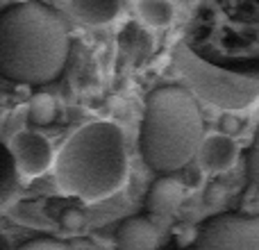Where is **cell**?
Segmentation results:
<instances>
[{"label": "cell", "mask_w": 259, "mask_h": 250, "mask_svg": "<svg viewBox=\"0 0 259 250\" xmlns=\"http://www.w3.org/2000/svg\"><path fill=\"white\" fill-rule=\"evenodd\" d=\"M71 50L66 23L50 5L0 7V77L18 85H48L62 75Z\"/></svg>", "instance_id": "cell-1"}, {"label": "cell", "mask_w": 259, "mask_h": 250, "mask_svg": "<svg viewBox=\"0 0 259 250\" xmlns=\"http://www.w3.org/2000/svg\"><path fill=\"white\" fill-rule=\"evenodd\" d=\"M55 180L66 196L96 202L127 180V150L116 123L94 121L73 132L55 157Z\"/></svg>", "instance_id": "cell-2"}, {"label": "cell", "mask_w": 259, "mask_h": 250, "mask_svg": "<svg viewBox=\"0 0 259 250\" xmlns=\"http://www.w3.org/2000/svg\"><path fill=\"white\" fill-rule=\"evenodd\" d=\"M205 139L198 103L182 87H161L148 96L141 123V155L155 173L168 175L196 157Z\"/></svg>", "instance_id": "cell-3"}, {"label": "cell", "mask_w": 259, "mask_h": 250, "mask_svg": "<svg viewBox=\"0 0 259 250\" xmlns=\"http://www.w3.org/2000/svg\"><path fill=\"white\" fill-rule=\"evenodd\" d=\"M161 250H259V214L230 212L198 225L187 241H170Z\"/></svg>", "instance_id": "cell-4"}, {"label": "cell", "mask_w": 259, "mask_h": 250, "mask_svg": "<svg viewBox=\"0 0 259 250\" xmlns=\"http://www.w3.org/2000/svg\"><path fill=\"white\" fill-rule=\"evenodd\" d=\"M9 150H12V157L16 161L18 173L25 175V178L44 175L55 164L50 141L34 130H21V132L14 134Z\"/></svg>", "instance_id": "cell-5"}, {"label": "cell", "mask_w": 259, "mask_h": 250, "mask_svg": "<svg viewBox=\"0 0 259 250\" xmlns=\"http://www.w3.org/2000/svg\"><path fill=\"white\" fill-rule=\"evenodd\" d=\"M198 164L207 173H225L234 166L239 157V146L232 137L225 134H207L196 152Z\"/></svg>", "instance_id": "cell-6"}, {"label": "cell", "mask_w": 259, "mask_h": 250, "mask_svg": "<svg viewBox=\"0 0 259 250\" xmlns=\"http://www.w3.org/2000/svg\"><path fill=\"white\" fill-rule=\"evenodd\" d=\"M184 200V187L180 180H173L168 175H161L152 182L146 196V210L152 216H170Z\"/></svg>", "instance_id": "cell-7"}, {"label": "cell", "mask_w": 259, "mask_h": 250, "mask_svg": "<svg viewBox=\"0 0 259 250\" xmlns=\"http://www.w3.org/2000/svg\"><path fill=\"white\" fill-rule=\"evenodd\" d=\"M157 228L143 216L125 219L116 230V250H155Z\"/></svg>", "instance_id": "cell-8"}, {"label": "cell", "mask_w": 259, "mask_h": 250, "mask_svg": "<svg viewBox=\"0 0 259 250\" xmlns=\"http://www.w3.org/2000/svg\"><path fill=\"white\" fill-rule=\"evenodd\" d=\"M64 7L87 25H107L121 12V5L116 0H73Z\"/></svg>", "instance_id": "cell-9"}, {"label": "cell", "mask_w": 259, "mask_h": 250, "mask_svg": "<svg viewBox=\"0 0 259 250\" xmlns=\"http://www.w3.org/2000/svg\"><path fill=\"white\" fill-rule=\"evenodd\" d=\"M18 182H21V173L16 169L12 150H9V146H5L0 141V210L16 196Z\"/></svg>", "instance_id": "cell-10"}, {"label": "cell", "mask_w": 259, "mask_h": 250, "mask_svg": "<svg viewBox=\"0 0 259 250\" xmlns=\"http://www.w3.org/2000/svg\"><path fill=\"white\" fill-rule=\"evenodd\" d=\"M134 12L146 25L150 27H166L173 23L175 7L164 0H141L134 5Z\"/></svg>", "instance_id": "cell-11"}, {"label": "cell", "mask_w": 259, "mask_h": 250, "mask_svg": "<svg viewBox=\"0 0 259 250\" xmlns=\"http://www.w3.org/2000/svg\"><path fill=\"white\" fill-rule=\"evenodd\" d=\"M57 116V100L50 94L41 91V94H34L27 103V121L32 125H50Z\"/></svg>", "instance_id": "cell-12"}, {"label": "cell", "mask_w": 259, "mask_h": 250, "mask_svg": "<svg viewBox=\"0 0 259 250\" xmlns=\"http://www.w3.org/2000/svg\"><path fill=\"white\" fill-rule=\"evenodd\" d=\"M248 180H250L255 187H259V130L252 139L250 152H248Z\"/></svg>", "instance_id": "cell-13"}, {"label": "cell", "mask_w": 259, "mask_h": 250, "mask_svg": "<svg viewBox=\"0 0 259 250\" xmlns=\"http://www.w3.org/2000/svg\"><path fill=\"white\" fill-rule=\"evenodd\" d=\"M18 250H71V248L62 241H55V239H32V241L23 243Z\"/></svg>", "instance_id": "cell-14"}, {"label": "cell", "mask_w": 259, "mask_h": 250, "mask_svg": "<svg viewBox=\"0 0 259 250\" xmlns=\"http://www.w3.org/2000/svg\"><path fill=\"white\" fill-rule=\"evenodd\" d=\"M82 223H84V216L80 210H66L62 214V225L66 230H80Z\"/></svg>", "instance_id": "cell-15"}, {"label": "cell", "mask_w": 259, "mask_h": 250, "mask_svg": "<svg viewBox=\"0 0 259 250\" xmlns=\"http://www.w3.org/2000/svg\"><path fill=\"white\" fill-rule=\"evenodd\" d=\"M221 125H223V130H225V137H230V132H237L239 128H241V123H239V118H234V116H223L221 118Z\"/></svg>", "instance_id": "cell-16"}, {"label": "cell", "mask_w": 259, "mask_h": 250, "mask_svg": "<svg viewBox=\"0 0 259 250\" xmlns=\"http://www.w3.org/2000/svg\"><path fill=\"white\" fill-rule=\"evenodd\" d=\"M0 250H16V248H14V243L9 241L5 234H0Z\"/></svg>", "instance_id": "cell-17"}]
</instances>
